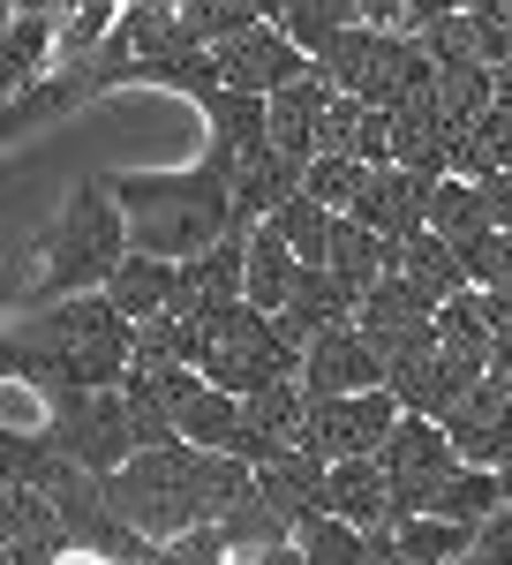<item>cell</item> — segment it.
<instances>
[{
  "mask_svg": "<svg viewBox=\"0 0 512 565\" xmlns=\"http://www.w3.org/2000/svg\"><path fill=\"white\" fill-rule=\"evenodd\" d=\"M234 565H301V543H256V551H234Z\"/></svg>",
  "mask_w": 512,
  "mask_h": 565,
  "instance_id": "obj_48",
  "label": "cell"
},
{
  "mask_svg": "<svg viewBox=\"0 0 512 565\" xmlns=\"http://www.w3.org/2000/svg\"><path fill=\"white\" fill-rule=\"evenodd\" d=\"M159 565H234V551H226L218 521H204V527H189V535H173Z\"/></svg>",
  "mask_w": 512,
  "mask_h": 565,
  "instance_id": "obj_45",
  "label": "cell"
},
{
  "mask_svg": "<svg viewBox=\"0 0 512 565\" xmlns=\"http://www.w3.org/2000/svg\"><path fill=\"white\" fill-rule=\"evenodd\" d=\"M204 159H218L226 174H234V159H249L256 143H271V98H256V90H226L218 84L204 98Z\"/></svg>",
  "mask_w": 512,
  "mask_h": 565,
  "instance_id": "obj_22",
  "label": "cell"
},
{
  "mask_svg": "<svg viewBox=\"0 0 512 565\" xmlns=\"http://www.w3.org/2000/svg\"><path fill=\"white\" fill-rule=\"evenodd\" d=\"M212 53H218V84H226V90H256V98H271V90H287L295 76L317 68V53H301L271 15L249 23V31H234V39L212 45Z\"/></svg>",
  "mask_w": 512,
  "mask_h": 565,
  "instance_id": "obj_9",
  "label": "cell"
},
{
  "mask_svg": "<svg viewBox=\"0 0 512 565\" xmlns=\"http://www.w3.org/2000/svg\"><path fill=\"white\" fill-rule=\"evenodd\" d=\"M399 8H407V31H415V39H423V31H437V23H445V15H460V8H468V0H399Z\"/></svg>",
  "mask_w": 512,
  "mask_h": 565,
  "instance_id": "obj_46",
  "label": "cell"
},
{
  "mask_svg": "<svg viewBox=\"0 0 512 565\" xmlns=\"http://www.w3.org/2000/svg\"><path fill=\"white\" fill-rule=\"evenodd\" d=\"M256 490V460H234V452H204V445H189V437H173V445H143L128 468L106 476V498H114V513L128 527H143V535H189V527L204 521H226L242 498Z\"/></svg>",
  "mask_w": 512,
  "mask_h": 565,
  "instance_id": "obj_2",
  "label": "cell"
},
{
  "mask_svg": "<svg viewBox=\"0 0 512 565\" xmlns=\"http://www.w3.org/2000/svg\"><path fill=\"white\" fill-rule=\"evenodd\" d=\"M429 196H437L429 174H415V167H377V174L362 181V196H354V218L399 249V242L429 234Z\"/></svg>",
  "mask_w": 512,
  "mask_h": 565,
  "instance_id": "obj_12",
  "label": "cell"
},
{
  "mask_svg": "<svg viewBox=\"0 0 512 565\" xmlns=\"http://www.w3.org/2000/svg\"><path fill=\"white\" fill-rule=\"evenodd\" d=\"M301 174H309V167L287 159L279 143H256L249 159H234V226L256 234L271 212H287V204L301 196Z\"/></svg>",
  "mask_w": 512,
  "mask_h": 565,
  "instance_id": "obj_18",
  "label": "cell"
},
{
  "mask_svg": "<svg viewBox=\"0 0 512 565\" xmlns=\"http://www.w3.org/2000/svg\"><path fill=\"white\" fill-rule=\"evenodd\" d=\"M505 167H512V98H498L474 121H460V136H452V174L490 181V174H505Z\"/></svg>",
  "mask_w": 512,
  "mask_h": 565,
  "instance_id": "obj_30",
  "label": "cell"
},
{
  "mask_svg": "<svg viewBox=\"0 0 512 565\" xmlns=\"http://www.w3.org/2000/svg\"><path fill=\"white\" fill-rule=\"evenodd\" d=\"M301 271H309V264L295 257V242H287V234H279L271 218H264V226H256V234H249V302H256V309H271V317H279V309L295 302Z\"/></svg>",
  "mask_w": 512,
  "mask_h": 565,
  "instance_id": "obj_29",
  "label": "cell"
},
{
  "mask_svg": "<svg viewBox=\"0 0 512 565\" xmlns=\"http://www.w3.org/2000/svg\"><path fill=\"white\" fill-rule=\"evenodd\" d=\"M377 174V167H362V159H340V151H317L309 159V174L301 189L317 196V204H332V212H354V196H362V181Z\"/></svg>",
  "mask_w": 512,
  "mask_h": 565,
  "instance_id": "obj_42",
  "label": "cell"
},
{
  "mask_svg": "<svg viewBox=\"0 0 512 565\" xmlns=\"http://www.w3.org/2000/svg\"><path fill=\"white\" fill-rule=\"evenodd\" d=\"M423 45L437 53V61H482V68H505V61H512V23L482 15V8H460V15H445L437 31H423Z\"/></svg>",
  "mask_w": 512,
  "mask_h": 565,
  "instance_id": "obj_28",
  "label": "cell"
},
{
  "mask_svg": "<svg viewBox=\"0 0 512 565\" xmlns=\"http://www.w3.org/2000/svg\"><path fill=\"white\" fill-rule=\"evenodd\" d=\"M452 565H490V558H482V551H468V558H452Z\"/></svg>",
  "mask_w": 512,
  "mask_h": 565,
  "instance_id": "obj_54",
  "label": "cell"
},
{
  "mask_svg": "<svg viewBox=\"0 0 512 565\" xmlns=\"http://www.w3.org/2000/svg\"><path fill=\"white\" fill-rule=\"evenodd\" d=\"M249 430H256V460L309 445V385L301 377H279V385L249 392Z\"/></svg>",
  "mask_w": 512,
  "mask_h": 565,
  "instance_id": "obj_27",
  "label": "cell"
},
{
  "mask_svg": "<svg viewBox=\"0 0 512 565\" xmlns=\"http://www.w3.org/2000/svg\"><path fill=\"white\" fill-rule=\"evenodd\" d=\"M392 271H399V279H407L429 309H445L452 295H468V287H474V279H468V257H460L445 234H415V242H399V249H392Z\"/></svg>",
  "mask_w": 512,
  "mask_h": 565,
  "instance_id": "obj_24",
  "label": "cell"
},
{
  "mask_svg": "<svg viewBox=\"0 0 512 565\" xmlns=\"http://www.w3.org/2000/svg\"><path fill=\"white\" fill-rule=\"evenodd\" d=\"M332 513L354 527H384L392 521V476H384V460H332Z\"/></svg>",
  "mask_w": 512,
  "mask_h": 565,
  "instance_id": "obj_33",
  "label": "cell"
},
{
  "mask_svg": "<svg viewBox=\"0 0 512 565\" xmlns=\"http://www.w3.org/2000/svg\"><path fill=\"white\" fill-rule=\"evenodd\" d=\"M324 151L362 159V167H392V114L370 106V98H354V90H340L332 114H324Z\"/></svg>",
  "mask_w": 512,
  "mask_h": 565,
  "instance_id": "obj_25",
  "label": "cell"
},
{
  "mask_svg": "<svg viewBox=\"0 0 512 565\" xmlns=\"http://www.w3.org/2000/svg\"><path fill=\"white\" fill-rule=\"evenodd\" d=\"M482 204H490V226H505V234H512V167L482 181Z\"/></svg>",
  "mask_w": 512,
  "mask_h": 565,
  "instance_id": "obj_47",
  "label": "cell"
},
{
  "mask_svg": "<svg viewBox=\"0 0 512 565\" xmlns=\"http://www.w3.org/2000/svg\"><path fill=\"white\" fill-rule=\"evenodd\" d=\"M399 415H407V407H399L392 385L332 392V399L309 392V452H324V460H370V452H384V437H392Z\"/></svg>",
  "mask_w": 512,
  "mask_h": 565,
  "instance_id": "obj_8",
  "label": "cell"
},
{
  "mask_svg": "<svg viewBox=\"0 0 512 565\" xmlns=\"http://www.w3.org/2000/svg\"><path fill=\"white\" fill-rule=\"evenodd\" d=\"M0 430H15V437H45V430H53V392L8 370V385H0Z\"/></svg>",
  "mask_w": 512,
  "mask_h": 565,
  "instance_id": "obj_43",
  "label": "cell"
},
{
  "mask_svg": "<svg viewBox=\"0 0 512 565\" xmlns=\"http://www.w3.org/2000/svg\"><path fill=\"white\" fill-rule=\"evenodd\" d=\"M114 196L128 212V242L143 257L189 264L234 234V174L218 159H196L181 174H114Z\"/></svg>",
  "mask_w": 512,
  "mask_h": 565,
  "instance_id": "obj_3",
  "label": "cell"
},
{
  "mask_svg": "<svg viewBox=\"0 0 512 565\" xmlns=\"http://www.w3.org/2000/svg\"><path fill=\"white\" fill-rule=\"evenodd\" d=\"M256 490L287 513V527H309L317 513H332V460L309 452V445H295V452H264V460H256Z\"/></svg>",
  "mask_w": 512,
  "mask_h": 565,
  "instance_id": "obj_15",
  "label": "cell"
},
{
  "mask_svg": "<svg viewBox=\"0 0 512 565\" xmlns=\"http://www.w3.org/2000/svg\"><path fill=\"white\" fill-rule=\"evenodd\" d=\"M0 543H8V565H53L76 535H68L61 505L45 498L39 482H8V498H0Z\"/></svg>",
  "mask_w": 512,
  "mask_h": 565,
  "instance_id": "obj_16",
  "label": "cell"
},
{
  "mask_svg": "<svg viewBox=\"0 0 512 565\" xmlns=\"http://www.w3.org/2000/svg\"><path fill=\"white\" fill-rule=\"evenodd\" d=\"M452 114L437 106V98H415V106H399L392 114V167H415V174L445 181L452 174Z\"/></svg>",
  "mask_w": 512,
  "mask_h": 565,
  "instance_id": "obj_23",
  "label": "cell"
},
{
  "mask_svg": "<svg viewBox=\"0 0 512 565\" xmlns=\"http://www.w3.org/2000/svg\"><path fill=\"white\" fill-rule=\"evenodd\" d=\"M482 295H490V317H498V324H512V279H505V287H482Z\"/></svg>",
  "mask_w": 512,
  "mask_h": 565,
  "instance_id": "obj_49",
  "label": "cell"
},
{
  "mask_svg": "<svg viewBox=\"0 0 512 565\" xmlns=\"http://www.w3.org/2000/svg\"><path fill=\"white\" fill-rule=\"evenodd\" d=\"M384 377L392 370H384V354L370 348L362 324H332V332H317L301 348V385L317 392V399H332V392H377Z\"/></svg>",
  "mask_w": 512,
  "mask_h": 565,
  "instance_id": "obj_11",
  "label": "cell"
},
{
  "mask_svg": "<svg viewBox=\"0 0 512 565\" xmlns=\"http://www.w3.org/2000/svg\"><path fill=\"white\" fill-rule=\"evenodd\" d=\"M332 98H340V84L324 76V61H317L309 76H295L287 90H271V143L309 167V159L324 151V114H332Z\"/></svg>",
  "mask_w": 512,
  "mask_h": 565,
  "instance_id": "obj_19",
  "label": "cell"
},
{
  "mask_svg": "<svg viewBox=\"0 0 512 565\" xmlns=\"http://www.w3.org/2000/svg\"><path fill=\"white\" fill-rule=\"evenodd\" d=\"M301 565H370V527L340 521V513H317L309 527H295Z\"/></svg>",
  "mask_w": 512,
  "mask_h": 565,
  "instance_id": "obj_39",
  "label": "cell"
},
{
  "mask_svg": "<svg viewBox=\"0 0 512 565\" xmlns=\"http://www.w3.org/2000/svg\"><path fill=\"white\" fill-rule=\"evenodd\" d=\"M377 460H384V476H392V521H407V513L429 505V490L460 468V445H452V430L437 415H399Z\"/></svg>",
  "mask_w": 512,
  "mask_h": 565,
  "instance_id": "obj_7",
  "label": "cell"
},
{
  "mask_svg": "<svg viewBox=\"0 0 512 565\" xmlns=\"http://www.w3.org/2000/svg\"><path fill=\"white\" fill-rule=\"evenodd\" d=\"M354 309H362V287L354 279H340L332 264H309L295 287V302L279 309V332L295 340V348H309L317 332H332V324H354Z\"/></svg>",
  "mask_w": 512,
  "mask_h": 565,
  "instance_id": "obj_21",
  "label": "cell"
},
{
  "mask_svg": "<svg viewBox=\"0 0 512 565\" xmlns=\"http://www.w3.org/2000/svg\"><path fill=\"white\" fill-rule=\"evenodd\" d=\"M324 264L370 295L384 271H392V242H384V234H370V226H362L354 212H340V226H332V257H324Z\"/></svg>",
  "mask_w": 512,
  "mask_h": 565,
  "instance_id": "obj_36",
  "label": "cell"
},
{
  "mask_svg": "<svg viewBox=\"0 0 512 565\" xmlns=\"http://www.w3.org/2000/svg\"><path fill=\"white\" fill-rule=\"evenodd\" d=\"M8 370L45 392H98L128 385L136 370V317L106 287L98 295H61L8 324Z\"/></svg>",
  "mask_w": 512,
  "mask_h": 565,
  "instance_id": "obj_1",
  "label": "cell"
},
{
  "mask_svg": "<svg viewBox=\"0 0 512 565\" xmlns=\"http://www.w3.org/2000/svg\"><path fill=\"white\" fill-rule=\"evenodd\" d=\"M445 430H452V445H460L468 468H505V452H512V377L490 370V377L445 415Z\"/></svg>",
  "mask_w": 512,
  "mask_h": 565,
  "instance_id": "obj_14",
  "label": "cell"
},
{
  "mask_svg": "<svg viewBox=\"0 0 512 565\" xmlns=\"http://www.w3.org/2000/svg\"><path fill=\"white\" fill-rule=\"evenodd\" d=\"M423 513H445V521H468V527H482V521H498L505 513V476L498 468H452V476L429 490V505Z\"/></svg>",
  "mask_w": 512,
  "mask_h": 565,
  "instance_id": "obj_34",
  "label": "cell"
},
{
  "mask_svg": "<svg viewBox=\"0 0 512 565\" xmlns=\"http://www.w3.org/2000/svg\"><path fill=\"white\" fill-rule=\"evenodd\" d=\"M61 68V15L53 8H15L8 23V98H23Z\"/></svg>",
  "mask_w": 512,
  "mask_h": 565,
  "instance_id": "obj_26",
  "label": "cell"
},
{
  "mask_svg": "<svg viewBox=\"0 0 512 565\" xmlns=\"http://www.w3.org/2000/svg\"><path fill=\"white\" fill-rule=\"evenodd\" d=\"M128 212L114 196V174L68 189V204L39 226V279L31 302H61V295H98L114 271L128 264Z\"/></svg>",
  "mask_w": 512,
  "mask_h": 565,
  "instance_id": "obj_4",
  "label": "cell"
},
{
  "mask_svg": "<svg viewBox=\"0 0 512 565\" xmlns=\"http://www.w3.org/2000/svg\"><path fill=\"white\" fill-rule=\"evenodd\" d=\"M53 452H68L76 468L90 476H114L128 468L143 445H136V415H128V392L121 385H98V392H53V430H45Z\"/></svg>",
  "mask_w": 512,
  "mask_h": 565,
  "instance_id": "obj_6",
  "label": "cell"
},
{
  "mask_svg": "<svg viewBox=\"0 0 512 565\" xmlns=\"http://www.w3.org/2000/svg\"><path fill=\"white\" fill-rule=\"evenodd\" d=\"M437 348L474 362V370L498 362V317H490V295L482 287H468V295H452V302L437 309Z\"/></svg>",
  "mask_w": 512,
  "mask_h": 565,
  "instance_id": "obj_31",
  "label": "cell"
},
{
  "mask_svg": "<svg viewBox=\"0 0 512 565\" xmlns=\"http://www.w3.org/2000/svg\"><path fill=\"white\" fill-rule=\"evenodd\" d=\"M106 295L143 324V317H167L173 302H181V264H167V257H143V249H128V264L106 279Z\"/></svg>",
  "mask_w": 512,
  "mask_h": 565,
  "instance_id": "obj_32",
  "label": "cell"
},
{
  "mask_svg": "<svg viewBox=\"0 0 512 565\" xmlns=\"http://www.w3.org/2000/svg\"><path fill=\"white\" fill-rule=\"evenodd\" d=\"M53 565H114V558H106V551H84V543H68V551H61Z\"/></svg>",
  "mask_w": 512,
  "mask_h": 565,
  "instance_id": "obj_50",
  "label": "cell"
},
{
  "mask_svg": "<svg viewBox=\"0 0 512 565\" xmlns=\"http://www.w3.org/2000/svg\"><path fill=\"white\" fill-rule=\"evenodd\" d=\"M218 302H249V234L234 226L226 242H212L204 257L181 264V317H196V309H218Z\"/></svg>",
  "mask_w": 512,
  "mask_h": 565,
  "instance_id": "obj_20",
  "label": "cell"
},
{
  "mask_svg": "<svg viewBox=\"0 0 512 565\" xmlns=\"http://www.w3.org/2000/svg\"><path fill=\"white\" fill-rule=\"evenodd\" d=\"M482 377H490V370H474V362H460V354H445V348H423V354H407L384 385L399 392V407H407V415H437V423H445V415H452Z\"/></svg>",
  "mask_w": 512,
  "mask_h": 565,
  "instance_id": "obj_17",
  "label": "cell"
},
{
  "mask_svg": "<svg viewBox=\"0 0 512 565\" xmlns=\"http://www.w3.org/2000/svg\"><path fill=\"white\" fill-rule=\"evenodd\" d=\"M498 377H512V324H498V362H490Z\"/></svg>",
  "mask_w": 512,
  "mask_h": 565,
  "instance_id": "obj_51",
  "label": "cell"
},
{
  "mask_svg": "<svg viewBox=\"0 0 512 565\" xmlns=\"http://www.w3.org/2000/svg\"><path fill=\"white\" fill-rule=\"evenodd\" d=\"M392 543H399L415 565H452V558L474 551V527L445 521V513H407V521H392Z\"/></svg>",
  "mask_w": 512,
  "mask_h": 565,
  "instance_id": "obj_35",
  "label": "cell"
},
{
  "mask_svg": "<svg viewBox=\"0 0 512 565\" xmlns=\"http://www.w3.org/2000/svg\"><path fill=\"white\" fill-rule=\"evenodd\" d=\"M196 348H189V370H204L212 385L226 392H264L279 377H301V348L279 332V317L256 302H218V309H196L189 317Z\"/></svg>",
  "mask_w": 512,
  "mask_h": 565,
  "instance_id": "obj_5",
  "label": "cell"
},
{
  "mask_svg": "<svg viewBox=\"0 0 512 565\" xmlns=\"http://www.w3.org/2000/svg\"><path fill=\"white\" fill-rule=\"evenodd\" d=\"M271 226L295 242V257H301V264H324V257H332V226H340V212H332V204H317V196L301 189L287 212H271Z\"/></svg>",
  "mask_w": 512,
  "mask_h": 565,
  "instance_id": "obj_41",
  "label": "cell"
},
{
  "mask_svg": "<svg viewBox=\"0 0 512 565\" xmlns=\"http://www.w3.org/2000/svg\"><path fill=\"white\" fill-rule=\"evenodd\" d=\"M181 437L189 445H204V452H234V460H256V430H249V399L242 392L212 385L204 370L189 377V392H181Z\"/></svg>",
  "mask_w": 512,
  "mask_h": 565,
  "instance_id": "obj_13",
  "label": "cell"
},
{
  "mask_svg": "<svg viewBox=\"0 0 512 565\" xmlns=\"http://www.w3.org/2000/svg\"><path fill=\"white\" fill-rule=\"evenodd\" d=\"M437 106L452 114V129L474 121L482 106H498V68H482V61H437Z\"/></svg>",
  "mask_w": 512,
  "mask_h": 565,
  "instance_id": "obj_40",
  "label": "cell"
},
{
  "mask_svg": "<svg viewBox=\"0 0 512 565\" xmlns=\"http://www.w3.org/2000/svg\"><path fill=\"white\" fill-rule=\"evenodd\" d=\"M242 8H256V15H271V23H279V0H242Z\"/></svg>",
  "mask_w": 512,
  "mask_h": 565,
  "instance_id": "obj_53",
  "label": "cell"
},
{
  "mask_svg": "<svg viewBox=\"0 0 512 565\" xmlns=\"http://www.w3.org/2000/svg\"><path fill=\"white\" fill-rule=\"evenodd\" d=\"M468 8H482V15H498V23H512V0H468Z\"/></svg>",
  "mask_w": 512,
  "mask_h": 565,
  "instance_id": "obj_52",
  "label": "cell"
},
{
  "mask_svg": "<svg viewBox=\"0 0 512 565\" xmlns=\"http://www.w3.org/2000/svg\"><path fill=\"white\" fill-rule=\"evenodd\" d=\"M362 23V0H287L279 8V31L301 45V53H317L324 61V45L340 39V31H354Z\"/></svg>",
  "mask_w": 512,
  "mask_h": 565,
  "instance_id": "obj_37",
  "label": "cell"
},
{
  "mask_svg": "<svg viewBox=\"0 0 512 565\" xmlns=\"http://www.w3.org/2000/svg\"><path fill=\"white\" fill-rule=\"evenodd\" d=\"M354 324L370 332V348L384 354V370H399L407 354H423V348H437V309L399 279V271H384L377 287L362 295V309H354Z\"/></svg>",
  "mask_w": 512,
  "mask_h": 565,
  "instance_id": "obj_10",
  "label": "cell"
},
{
  "mask_svg": "<svg viewBox=\"0 0 512 565\" xmlns=\"http://www.w3.org/2000/svg\"><path fill=\"white\" fill-rule=\"evenodd\" d=\"M452 249L468 257L474 287H505V279H512V234H505V226H490V234H474V242H452Z\"/></svg>",
  "mask_w": 512,
  "mask_h": 565,
  "instance_id": "obj_44",
  "label": "cell"
},
{
  "mask_svg": "<svg viewBox=\"0 0 512 565\" xmlns=\"http://www.w3.org/2000/svg\"><path fill=\"white\" fill-rule=\"evenodd\" d=\"M429 234H445V242H474V234H490L482 181H468V174H445V181H437V196H429Z\"/></svg>",
  "mask_w": 512,
  "mask_h": 565,
  "instance_id": "obj_38",
  "label": "cell"
}]
</instances>
